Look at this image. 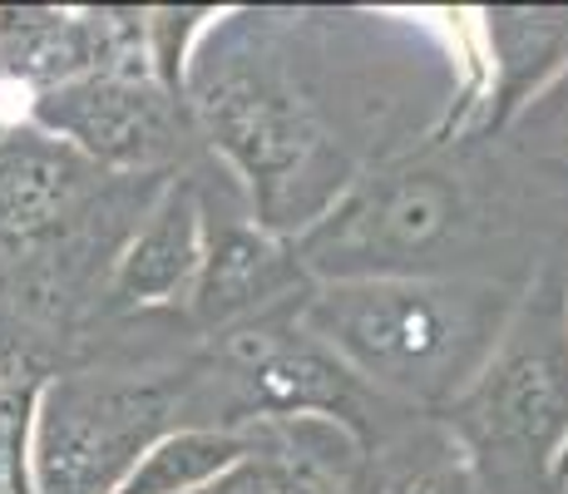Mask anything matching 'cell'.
<instances>
[{
	"mask_svg": "<svg viewBox=\"0 0 568 494\" xmlns=\"http://www.w3.org/2000/svg\"><path fill=\"white\" fill-rule=\"evenodd\" d=\"M312 282H524L568 252V213L534 193L495 139L450 134L381 163L297 238Z\"/></svg>",
	"mask_w": 568,
	"mask_h": 494,
	"instance_id": "obj_1",
	"label": "cell"
},
{
	"mask_svg": "<svg viewBox=\"0 0 568 494\" xmlns=\"http://www.w3.org/2000/svg\"><path fill=\"white\" fill-rule=\"evenodd\" d=\"M183 109L253 218L287 243L362 179L307 74L292 10L207 20L183 70Z\"/></svg>",
	"mask_w": 568,
	"mask_h": 494,
	"instance_id": "obj_2",
	"label": "cell"
},
{
	"mask_svg": "<svg viewBox=\"0 0 568 494\" xmlns=\"http://www.w3.org/2000/svg\"><path fill=\"white\" fill-rule=\"evenodd\" d=\"M524 288L485 278L312 282L297 322L381 401L445 415L499 346Z\"/></svg>",
	"mask_w": 568,
	"mask_h": 494,
	"instance_id": "obj_3",
	"label": "cell"
},
{
	"mask_svg": "<svg viewBox=\"0 0 568 494\" xmlns=\"http://www.w3.org/2000/svg\"><path fill=\"white\" fill-rule=\"evenodd\" d=\"M440 421L479 494L568 490V252L529 278L499 346Z\"/></svg>",
	"mask_w": 568,
	"mask_h": 494,
	"instance_id": "obj_4",
	"label": "cell"
},
{
	"mask_svg": "<svg viewBox=\"0 0 568 494\" xmlns=\"http://www.w3.org/2000/svg\"><path fill=\"white\" fill-rule=\"evenodd\" d=\"M179 405L183 371H54L36 395L30 494H114Z\"/></svg>",
	"mask_w": 568,
	"mask_h": 494,
	"instance_id": "obj_5",
	"label": "cell"
},
{
	"mask_svg": "<svg viewBox=\"0 0 568 494\" xmlns=\"http://www.w3.org/2000/svg\"><path fill=\"white\" fill-rule=\"evenodd\" d=\"M26 124L114 179L179 173L173 163L203 149L183 99L163 90L149 70H94L40 90Z\"/></svg>",
	"mask_w": 568,
	"mask_h": 494,
	"instance_id": "obj_6",
	"label": "cell"
},
{
	"mask_svg": "<svg viewBox=\"0 0 568 494\" xmlns=\"http://www.w3.org/2000/svg\"><path fill=\"white\" fill-rule=\"evenodd\" d=\"M193 179L203 198V268L189 296V326L213 342L262 316L297 312L302 296L312 292L297 248L257 223L213 159H203Z\"/></svg>",
	"mask_w": 568,
	"mask_h": 494,
	"instance_id": "obj_7",
	"label": "cell"
},
{
	"mask_svg": "<svg viewBox=\"0 0 568 494\" xmlns=\"http://www.w3.org/2000/svg\"><path fill=\"white\" fill-rule=\"evenodd\" d=\"M272 435L277 450L307 460L346 494H479L475 470L440 415L400 411L371 441L332 421H282Z\"/></svg>",
	"mask_w": 568,
	"mask_h": 494,
	"instance_id": "obj_8",
	"label": "cell"
},
{
	"mask_svg": "<svg viewBox=\"0 0 568 494\" xmlns=\"http://www.w3.org/2000/svg\"><path fill=\"white\" fill-rule=\"evenodd\" d=\"M203 268V198L193 169H179L159 183L149 208L124 233L109 262L104 306L124 316L189 306Z\"/></svg>",
	"mask_w": 568,
	"mask_h": 494,
	"instance_id": "obj_9",
	"label": "cell"
},
{
	"mask_svg": "<svg viewBox=\"0 0 568 494\" xmlns=\"http://www.w3.org/2000/svg\"><path fill=\"white\" fill-rule=\"evenodd\" d=\"M479 30L489 80L479 84L469 134L495 139L568 64V6H495L479 10Z\"/></svg>",
	"mask_w": 568,
	"mask_h": 494,
	"instance_id": "obj_10",
	"label": "cell"
},
{
	"mask_svg": "<svg viewBox=\"0 0 568 494\" xmlns=\"http://www.w3.org/2000/svg\"><path fill=\"white\" fill-rule=\"evenodd\" d=\"M100 179L109 173L90 169L80 153L54 144L40 129L20 124L16 134L0 139V238L45 243L64 233L84 213Z\"/></svg>",
	"mask_w": 568,
	"mask_h": 494,
	"instance_id": "obj_11",
	"label": "cell"
},
{
	"mask_svg": "<svg viewBox=\"0 0 568 494\" xmlns=\"http://www.w3.org/2000/svg\"><path fill=\"white\" fill-rule=\"evenodd\" d=\"M257 455L253 431H217V425H173L139 455L129 480L114 494H189L233 470L237 460Z\"/></svg>",
	"mask_w": 568,
	"mask_h": 494,
	"instance_id": "obj_12",
	"label": "cell"
},
{
	"mask_svg": "<svg viewBox=\"0 0 568 494\" xmlns=\"http://www.w3.org/2000/svg\"><path fill=\"white\" fill-rule=\"evenodd\" d=\"M505 163L568 213V64L495 134Z\"/></svg>",
	"mask_w": 568,
	"mask_h": 494,
	"instance_id": "obj_13",
	"label": "cell"
},
{
	"mask_svg": "<svg viewBox=\"0 0 568 494\" xmlns=\"http://www.w3.org/2000/svg\"><path fill=\"white\" fill-rule=\"evenodd\" d=\"M45 376L20 361L0 366V494H30V425Z\"/></svg>",
	"mask_w": 568,
	"mask_h": 494,
	"instance_id": "obj_14",
	"label": "cell"
},
{
	"mask_svg": "<svg viewBox=\"0 0 568 494\" xmlns=\"http://www.w3.org/2000/svg\"><path fill=\"white\" fill-rule=\"evenodd\" d=\"M217 10L203 6H183V10H144V54H149V70L169 94L183 99V70H189V54L199 46L203 26L213 20Z\"/></svg>",
	"mask_w": 568,
	"mask_h": 494,
	"instance_id": "obj_15",
	"label": "cell"
},
{
	"mask_svg": "<svg viewBox=\"0 0 568 494\" xmlns=\"http://www.w3.org/2000/svg\"><path fill=\"white\" fill-rule=\"evenodd\" d=\"M257 450L267 455V465H272V494H346L336 480H326L322 470L307 465V460H297V455H287V450L267 445L262 435H257Z\"/></svg>",
	"mask_w": 568,
	"mask_h": 494,
	"instance_id": "obj_16",
	"label": "cell"
},
{
	"mask_svg": "<svg viewBox=\"0 0 568 494\" xmlns=\"http://www.w3.org/2000/svg\"><path fill=\"white\" fill-rule=\"evenodd\" d=\"M189 494H272V465H267V455H247V460H237L233 470H223L217 480H207V485L199 490H189Z\"/></svg>",
	"mask_w": 568,
	"mask_h": 494,
	"instance_id": "obj_17",
	"label": "cell"
},
{
	"mask_svg": "<svg viewBox=\"0 0 568 494\" xmlns=\"http://www.w3.org/2000/svg\"><path fill=\"white\" fill-rule=\"evenodd\" d=\"M564 494H568V490H564Z\"/></svg>",
	"mask_w": 568,
	"mask_h": 494,
	"instance_id": "obj_18",
	"label": "cell"
}]
</instances>
